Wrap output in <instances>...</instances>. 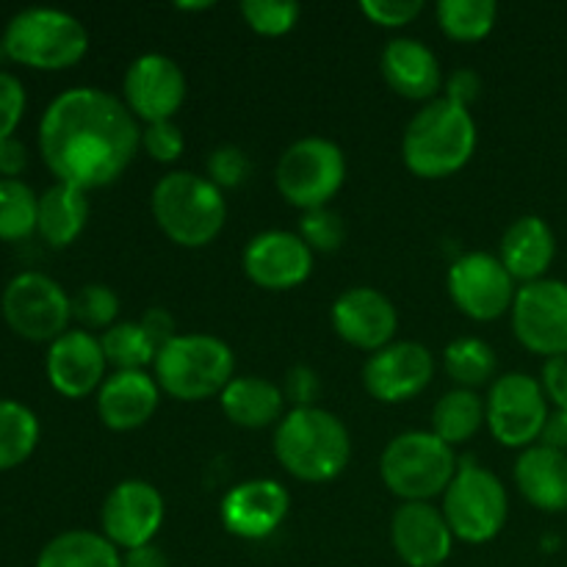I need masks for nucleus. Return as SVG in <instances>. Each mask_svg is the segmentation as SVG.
Here are the masks:
<instances>
[{
  "instance_id": "obj_18",
  "label": "nucleus",
  "mask_w": 567,
  "mask_h": 567,
  "mask_svg": "<svg viewBox=\"0 0 567 567\" xmlns=\"http://www.w3.org/2000/svg\"><path fill=\"white\" fill-rule=\"evenodd\" d=\"M330 321L341 341L371 354L391 347L399 330L396 305L369 286L343 291L332 305Z\"/></svg>"
},
{
  "instance_id": "obj_35",
  "label": "nucleus",
  "mask_w": 567,
  "mask_h": 567,
  "mask_svg": "<svg viewBox=\"0 0 567 567\" xmlns=\"http://www.w3.org/2000/svg\"><path fill=\"white\" fill-rule=\"evenodd\" d=\"M116 316H120V297L103 282H89L72 297V319L81 324V330H111Z\"/></svg>"
},
{
  "instance_id": "obj_38",
  "label": "nucleus",
  "mask_w": 567,
  "mask_h": 567,
  "mask_svg": "<svg viewBox=\"0 0 567 567\" xmlns=\"http://www.w3.org/2000/svg\"><path fill=\"white\" fill-rule=\"evenodd\" d=\"M205 169H208V181L225 192V188H238L249 181V175H252V161L236 144H221V147H216L208 155Z\"/></svg>"
},
{
  "instance_id": "obj_28",
  "label": "nucleus",
  "mask_w": 567,
  "mask_h": 567,
  "mask_svg": "<svg viewBox=\"0 0 567 567\" xmlns=\"http://www.w3.org/2000/svg\"><path fill=\"white\" fill-rule=\"evenodd\" d=\"M37 567H122V551L103 532L70 529L39 551Z\"/></svg>"
},
{
  "instance_id": "obj_40",
  "label": "nucleus",
  "mask_w": 567,
  "mask_h": 567,
  "mask_svg": "<svg viewBox=\"0 0 567 567\" xmlns=\"http://www.w3.org/2000/svg\"><path fill=\"white\" fill-rule=\"evenodd\" d=\"M25 105L28 94L20 78L0 70V142L14 138V131L25 116Z\"/></svg>"
},
{
  "instance_id": "obj_1",
  "label": "nucleus",
  "mask_w": 567,
  "mask_h": 567,
  "mask_svg": "<svg viewBox=\"0 0 567 567\" xmlns=\"http://www.w3.org/2000/svg\"><path fill=\"white\" fill-rule=\"evenodd\" d=\"M142 150V127L125 103L97 86H75L50 100L39 120V155L55 183L81 192L125 175Z\"/></svg>"
},
{
  "instance_id": "obj_6",
  "label": "nucleus",
  "mask_w": 567,
  "mask_h": 567,
  "mask_svg": "<svg viewBox=\"0 0 567 567\" xmlns=\"http://www.w3.org/2000/svg\"><path fill=\"white\" fill-rule=\"evenodd\" d=\"M0 39L11 61L42 72L70 70L89 53L86 25L70 11L42 6L17 11Z\"/></svg>"
},
{
  "instance_id": "obj_17",
  "label": "nucleus",
  "mask_w": 567,
  "mask_h": 567,
  "mask_svg": "<svg viewBox=\"0 0 567 567\" xmlns=\"http://www.w3.org/2000/svg\"><path fill=\"white\" fill-rule=\"evenodd\" d=\"M244 275L266 291H291L313 271V249L299 233L266 230L244 247Z\"/></svg>"
},
{
  "instance_id": "obj_20",
  "label": "nucleus",
  "mask_w": 567,
  "mask_h": 567,
  "mask_svg": "<svg viewBox=\"0 0 567 567\" xmlns=\"http://www.w3.org/2000/svg\"><path fill=\"white\" fill-rule=\"evenodd\" d=\"M105 360L100 338L86 330H66L55 338L44 358V371L55 393L64 399H83L89 393H97L105 382Z\"/></svg>"
},
{
  "instance_id": "obj_14",
  "label": "nucleus",
  "mask_w": 567,
  "mask_h": 567,
  "mask_svg": "<svg viewBox=\"0 0 567 567\" xmlns=\"http://www.w3.org/2000/svg\"><path fill=\"white\" fill-rule=\"evenodd\" d=\"M164 496L153 482L125 480L105 496L100 509V532L120 551L150 546L164 524Z\"/></svg>"
},
{
  "instance_id": "obj_49",
  "label": "nucleus",
  "mask_w": 567,
  "mask_h": 567,
  "mask_svg": "<svg viewBox=\"0 0 567 567\" xmlns=\"http://www.w3.org/2000/svg\"><path fill=\"white\" fill-rule=\"evenodd\" d=\"M214 3H177V9H186V11H203V9H210Z\"/></svg>"
},
{
  "instance_id": "obj_2",
  "label": "nucleus",
  "mask_w": 567,
  "mask_h": 567,
  "mask_svg": "<svg viewBox=\"0 0 567 567\" xmlns=\"http://www.w3.org/2000/svg\"><path fill=\"white\" fill-rule=\"evenodd\" d=\"M277 463L299 482L321 485L347 471L352 437L336 413L321 408H293L275 430Z\"/></svg>"
},
{
  "instance_id": "obj_36",
  "label": "nucleus",
  "mask_w": 567,
  "mask_h": 567,
  "mask_svg": "<svg viewBox=\"0 0 567 567\" xmlns=\"http://www.w3.org/2000/svg\"><path fill=\"white\" fill-rule=\"evenodd\" d=\"M241 17L260 37H286L297 28L302 6L293 0H244Z\"/></svg>"
},
{
  "instance_id": "obj_41",
  "label": "nucleus",
  "mask_w": 567,
  "mask_h": 567,
  "mask_svg": "<svg viewBox=\"0 0 567 567\" xmlns=\"http://www.w3.org/2000/svg\"><path fill=\"white\" fill-rule=\"evenodd\" d=\"M360 11L374 25L404 28L424 11V3L421 0H363Z\"/></svg>"
},
{
  "instance_id": "obj_46",
  "label": "nucleus",
  "mask_w": 567,
  "mask_h": 567,
  "mask_svg": "<svg viewBox=\"0 0 567 567\" xmlns=\"http://www.w3.org/2000/svg\"><path fill=\"white\" fill-rule=\"evenodd\" d=\"M28 169V147L20 138H6L0 142V175L6 181H20L22 172Z\"/></svg>"
},
{
  "instance_id": "obj_43",
  "label": "nucleus",
  "mask_w": 567,
  "mask_h": 567,
  "mask_svg": "<svg viewBox=\"0 0 567 567\" xmlns=\"http://www.w3.org/2000/svg\"><path fill=\"white\" fill-rule=\"evenodd\" d=\"M540 385L546 391L548 404H554V410L559 413H567V354L543 363Z\"/></svg>"
},
{
  "instance_id": "obj_44",
  "label": "nucleus",
  "mask_w": 567,
  "mask_h": 567,
  "mask_svg": "<svg viewBox=\"0 0 567 567\" xmlns=\"http://www.w3.org/2000/svg\"><path fill=\"white\" fill-rule=\"evenodd\" d=\"M482 94V78L480 72L474 70H454L452 75L446 78V94L443 97L452 100V103L457 105H465V109H471V103H476Z\"/></svg>"
},
{
  "instance_id": "obj_10",
  "label": "nucleus",
  "mask_w": 567,
  "mask_h": 567,
  "mask_svg": "<svg viewBox=\"0 0 567 567\" xmlns=\"http://www.w3.org/2000/svg\"><path fill=\"white\" fill-rule=\"evenodd\" d=\"M0 313L14 336L33 343H53L70 330L72 297L42 271H20L3 288Z\"/></svg>"
},
{
  "instance_id": "obj_15",
  "label": "nucleus",
  "mask_w": 567,
  "mask_h": 567,
  "mask_svg": "<svg viewBox=\"0 0 567 567\" xmlns=\"http://www.w3.org/2000/svg\"><path fill=\"white\" fill-rule=\"evenodd\" d=\"M186 100V75L181 64L164 53H144L122 78V103L144 125L166 122Z\"/></svg>"
},
{
  "instance_id": "obj_25",
  "label": "nucleus",
  "mask_w": 567,
  "mask_h": 567,
  "mask_svg": "<svg viewBox=\"0 0 567 567\" xmlns=\"http://www.w3.org/2000/svg\"><path fill=\"white\" fill-rule=\"evenodd\" d=\"M515 485L532 507L543 513L567 509V452H557L543 443L524 449L515 463Z\"/></svg>"
},
{
  "instance_id": "obj_39",
  "label": "nucleus",
  "mask_w": 567,
  "mask_h": 567,
  "mask_svg": "<svg viewBox=\"0 0 567 567\" xmlns=\"http://www.w3.org/2000/svg\"><path fill=\"white\" fill-rule=\"evenodd\" d=\"M142 150L158 164H175L186 150L183 131L172 120L142 127Z\"/></svg>"
},
{
  "instance_id": "obj_5",
  "label": "nucleus",
  "mask_w": 567,
  "mask_h": 567,
  "mask_svg": "<svg viewBox=\"0 0 567 567\" xmlns=\"http://www.w3.org/2000/svg\"><path fill=\"white\" fill-rule=\"evenodd\" d=\"M158 388L177 402H205L221 396L236 377V354L221 338L208 332L175 336L153 363Z\"/></svg>"
},
{
  "instance_id": "obj_47",
  "label": "nucleus",
  "mask_w": 567,
  "mask_h": 567,
  "mask_svg": "<svg viewBox=\"0 0 567 567\" xmlns=\"http://www.w3.org/2000/svg\"><path fill=\"white\" fill-rule=\"evenodd\" d=\"M540 443L548 449H557V452H567V413H559V410L548 413Z\"/></svg>"
},
{
  "instance_id": "obj_21",
  "label": "nucleus",
  "mask_w": 567,
  "mask_h": 567,
  "mask_svg": "<svg viewBox=\"0 0 567 567\" xmlns=\"http://www.w3.org/2000/svg\"><path fill=\"white\" fill-rule=\"evenodd\" d=\"M391 543L408 567H441L452 557L454 535L441 507L432 502H408L393 513Z\"/></svg>"
},
{
  "instance_id": "obj_16",
  "label": "nucleus",
  "mask_w": 567,
  "mask_h": 567,
  "mask_svg": "<svg viewBox=\"0 0 567 567\" xmlns=\"http://www.w3.org/2000/svg\"><path fill=\"white\" fill-rule=\"evenodd\" d=\"M435 377V354L415 341H393L363 365V385L377 402L402 404L426 391Z\"/></svg>"
},
{
  "instance_id": "obj_45",
  "label": "nucleus",
  "mask_w": 567,
  "mask_h": 567,
  "mask_svg": "<svg viewBox=\"0 0 567 567\" xmlns=\"http://www.w3.org/2000/svg\"><path fill=\"white\" fill-rule=\"evenodd\" d=\"M138 321H142V327L147 330V336L153 338V343L158 347V352L172 341V338L177 336L175 319H172V313L166 308H150Z\"/></svg>"
},
{
  "instance_id": "obj_29",
  "label": "nucleus",
  "mask_w": 567,
  "mask_h": 567,
  "mask_svg": "<svg viewBox=\"0 0 567 567\" xmlns=\"http://www.w3.org/2000/svg\"><path fill=\"white\" fill-rule=\"evenodd\" d=\"M487 424L485 399L468 388H454L432 408V430L449 446L468 443Z\"/></svg>"
},
{
  "instance_id": "obj_12",
  "label": "nucleus",
  "mask_w": 567,
  "mask_h": 567,
  "mask_svg": "<svg viewBox=\"0 0 567 567\" xmlns=\"http://www.w3.org/2000/svg\"><path fill=\"white\" fill-rule=\"evenodd\" d=\"M449 293L463 316L474 321H496L513 313L518 282L513 280L498 255H460L449 269Z\"/></svg>"
},
{
  "instance_id": "obj_32",
  "label": "nucleus",
  "mask_w": 567,
  "mask_h": 567,
  "mask_svg": "<svg viewBox=\"0 0 567 567\" xmlns=\"http://www.w3.org/2000/svg\"><path fill=\"white\" fill-rule=\"evenodd\" d=\"M100 347L114 371H147V365H153L158 358V347L147 336L142 321L114 324L100 336Z\"/></svg>"
},
{
  "instance_id": "obj_24",
  "label": "nucleus",
  "mask_w": 567,
  "mask_h": 567,
  "mask_svg": "<svg viewBox=\"0 0 567 567\" xmlns=\"http://www.w3.org/2000/svg\"><path fill=\"white\" fill-rule=\"evenodd\" d=\"M554 255H557V238L543 216H520L507 227L498 247V260L504 269L513 275L515 282L546 280V271L551 269Z\"/></svg>"
},
{
  "instance_id": "obj_9",
  "label": "nucleus",
  "mask_w": 567,
  "mask_h": 567,
  "mask_svg": "<svg viewBox=\"0 0 567 567\" xmlns=\"http://www.w3.org/2000/svg\"><path fill=\"white\" fill-rule=\"evenodd\" d=\"M347 181V155L324 136H305L286 147L275 169L277 192L288 205L305 210L327 208Z\"/></svg>"
},
{
  "instance_id": "obj_4",
  "label": "nucleus",
  "mask_w": 567,
  "mask_h": 567,
  "mask_svg": "<svg viewBox=\"0 0 567 567\" xmlns=\"http://www.w3.org/2000/svg\"><path fill=\"white\" fill-rule=\"evenodd\" d=\"M150 208L161 233L186 249L208 247L227 221L221 188L188 169H175L161 177L150 197Z\"/></svg>"
},
{
  "instance_id": "obj_50",
  "label": "nucleus",
  "mask_w": 567,
  "mask_h": 567,
  "mask_svg": "<svg viewBox=\"0 0 567 567\" xmlns=\"http://www.w3.org/2000/svg\"><path fill=\"white\" fill-rule=\"evenodd\" d=\"M3 55H6V50H3V39H0V61H3Z\"/></svg>"
},
{
  "instance_id": "obj_13",
  "label": "nucleus",
  "mask_w": 567,
  "mask_h": 567,
  "mask_svg": "<svg viewBox=\"0 0 567 567\" xmlns=\"http://www.w3.org/2000/svg\"><path fill=\"white\" fill-rule=\"evenodd\" d=\"M513 332L529 352L546 360L567 354V282L537 280L518 288L513 305Z\"/></svg>"
},
{
  "instance_id": "obj_7",
  "label": "nucleus",
  "mask_w": 567,
  "mask_h": 567,
  "mask_svg": "<svg viewBox=\"0 0 567 567\" xmlns=\"http://www.w3.org/2000/svg\"><path fill=\"white\" fill-rule=\"evenodd\" d=\"M460 460L435 432H402L380 457V476L402 504L443 496L457 476Z\"/></svg>"
},
{
  "instance_id": "obj_22",
  "label": "nucleus",
  "mask_w": 567,
  "mask_h": 567,
  "mask_svg": "<svg viewBox=\"0 0 567 567\" xmlns=\"http://www.w3.org/2000/svg\"><path fill=\"white\" fill-rule=\"evenodd\" d=\"M161 402V388L150 371H111L97 391V415L105 430L133 432L147 424Z\"/></svg>"
},
{
  "instance_id": "obj_33",
  "label": "nucleus",
  "mask_w": 567,
  "mask_h": 567,
  "mask_svg": "<svg viewBox=\"0 0 567 567\" xmlns=\"http://www.w3.org/2000/svg\"><path fill=\"white\" fill-rule=\"evenodd\" d=\"M437 25L454 42H480L493 31L498 6L493 0H441Z\"/></svg>"
},
{
  "instance_id": "obj_26",
  "label": "nucleus",
  "mask_w": 567,
  "mask_h": 567,
  "mask_svg": "<svg viewBox=\"0 0 567 567\" xmlns=\"http://www.w3.org/2000/svg\"><path fill=\"white\" fill-rule=\"evenodd\" d=\"M221 413L241 430H266L280 424L286 415V393L280 385L264 377H233L230 385L219 396Z\"/></svg>"
},
{
  "instance_id": "obj_42",
  "label": "nucleus",
  "mask_w": 567,
  "mask_h": 567,
  "mask_svg": "<svg viewBox=\"0 0 567 567\" xmlns=\"http://www.w3.org/2000/svg\"><path fill=\"white\" fill-rule=\"evenodd\" d=\"M282 393H286V402H291L293 408H316V399L321 393L319 374L308 365H293L286 380H282Z\"/></svg>"
},
{
  "instance_id": "obj_30",
  "label": "nucleus",
  "mask_w": 567,
  "mask_h": 567,
  "mask_svg": "<svg viewBox=\"0 0 567 567\" xmlns=\"http://www.w3.org/2000/svg\"><path fill=\"white\" fill-rule=\"evenodd\" d=\"M37 413L14 399H0V471L20 468L39 446Z\"/></svg>"
},
{
  "instance_id": "obj_34",
  "label": "nucleus",
  "mask_w": 567,
  "mask_h": 567,
  "mask_svg": "<svg viewBox=\"0 0 567 567\" xmlns=\"http://www.w3.org/2000/svg\"><path fill=\"white\" fill-rule=\"evenodd\" d=\"M39 197L28 183L0 177V241H25L37 233Z\"/></svg>"
},
{
  "instance_id": "obj_23",
  "label": "nucleus",
  "mask_w": 567,
  "mask_h": 567,
  "mask_svg": "<svg viewBox=\"0 0 567 567\" xmlns=\"http://www.w3.org/2000/svg\"><path fill=\"white\" fill-rule=\"evenodd\" d=\"M382 78L404 100L432 103L443 86V70L421 39L396 37L382 50Z\"/></svg>"
},
{
  "instance_id": "obj_11",
  "label": "nucleus",
  "mask_w": 567,
  "mask_h": 567,
  "mask_svg": "<svg viewBox=\"0 0 567 567\" xmlns=\"http://www.w3.org/2000/svg\"><path fill=\"white\" fill-rule=\"evenodd\" d=\"M485 408L491 435L502 446L520 449V452L540 443L543 426L551 413L540 380L524 374V371L496 377L487 391Z\"/></svg>"
},
{
  "instance_id": "obj_48",
  "label": "nucleus",
  "mask_w": 567,
  "mask_h": 567,
  "mask_svg": "<svg viewBox=\"0 0 567 567\" xmlns=\"http://www.w3.org/2000/svg\"><path fill=\"white\" fill-rule=\"evenodd\" d=\"M122 567H169V559L158 546H142L122 554Z\"/></svg>"
},
{
  "instance_id": "obj_31",
  "label": "nucleus",
  "mask_w": 567,
  "mask_h": 567,
  "mask_svg": "<svg viewBox=\"0 0 567 567\" xmlns=\"http://www.w3.org/2000/svg\"><path fill=\"white\" fill-rule=\"evenodd\" d=\"M443 369L457 382V388H468L476 391L482 385H493L496 377L498 360L496 352L482 338H454L446 349H443Z\"/></svg>"
},
{
  "instance_id": "obj_3",
  "label": "nucleus",
  "mask_w": 567,
  "mask_h": 567,
  "mask_svg": "<svg viewBox=\"0 0 567 567\" xmlns=\"http://www.w3.org/2000/svg\"><path fill=\"white\" fill-rule=\"evenodd\" d=\"M476 153V122L465 105L446 97L426 103L408 122L402 136L404 166L415 177L441 181L452 177L474 158Z\"/></svg>"
},
{
  "instance_id": "obj_8",
  "label": "nucleus",
  "mask_w": 567,
  "mask_h": 567,
  "mask_svg": "<svg viewBox=\"0 0 567 567\" xmlns=\"http://www.w3.org/2000/svg\"><path fill=\"white\" fill-rule=\"evenodd\" d=\"M443 518L454 540L482 546L502 535L509 515L507 487L493 471L476 463H460L457 476L443 493Z\"/></svg>"
},
{
  "instance_id": "obj_27",
  "label": "nucleus",
  "mask_w": 567,
  "mask_h": 567,
  "mask_svg": "<svg viewBox=\"0 0 567 567\" xmlns=\"http://www.w3.org/2000/svg\"><path fill=\"white\" fill-rule=\"evenodd\" d=\"M89 221V199L86 192L66 183H53L48 192L39 197L37 233L44 244L53 249H64L78 241Z\"/></svg>"
},
{
  "instance_id": "obj_37",
  "label": "nucleus",
  "mask_w": 567,
  "mask_h": 567,
  "mask_svg": "<svg viewBox=\"0 0 567 567\" xmlns=\"http://www.w3.org/2000/svg\"><path fill=\"white\" fill-rule=\"evenodd\" d=\"M299 238L313 252H336L347 241V221L332 208L305 210L302 219H299Z\"/></svg>"
},
{
  "instance_id": "obj_19",
  "label": "nucleus",
  "mask_w": 567,
  "mask_h": 567,
  "mask_svg": "<svg viewBox=\"0 0 567 567\" xmlns=\"http://www.w3.org/2000/svg\"><path fill=\"white\" fill-rule=\"evenodd\" d=\"M291 496L277 480H247L221 498V526L241 540H266L288 518Z\"/></svg>"
}]
</instances>
